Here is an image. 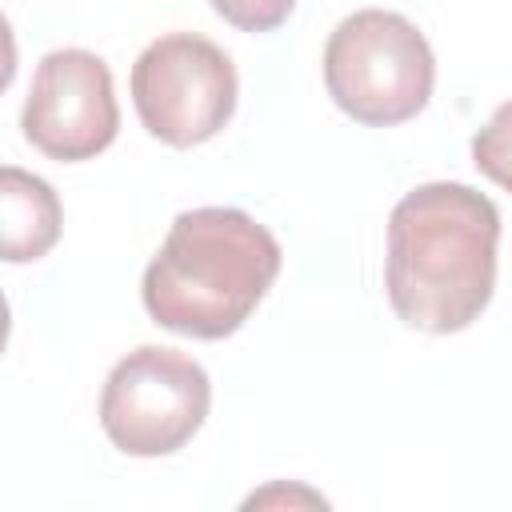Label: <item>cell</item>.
<instances>
[{
	"instance_id": "cell-1",
	"label": "cell",
	"mask_w": 512,
	"mask_h": 512,
	"mask_svg": "<svg viewBox=\"0 0 512 512\" xmlns=\"http://www.w3.org/2000/svg\"><path fill=\"white\" fill-rule=\"evenodd\" d=\"M496 204L456 180L412 188L388 216L384 292L392 312L432 336L468 328L496 288Z\"/></svg>"
},
{
	"instance_id": "cell-2",
	"label": "cell",
	"mask_w": 512,
	"mask_h": 512,
	"mask_svg": "<svg viewBox=\"0 0 512 512\" xmlns=\"http://www.w3.org/2000/svg\"><path fill=\"white\" fill-rule=\"evenodd\" d=\"M280 272L276 236L240 208L180 212L144 268L148 316L180 336L224 340L268 296Z\"/></svg>"
},
{
	"instance_id": "cell-3",
	"label": "cell",
	"mask_w": 512,
	"mask_h": 512,
	"mask_svg": "<svg viewBox=\"0 0 512 512\" xmlns=\"http://www.w3.org/2000/svg\"><path fill=\"white\" fill-rule=\"evenodd\" d=\"M324 84L340 112L388 128L424 112L436 84V60L408 16L364 8L332 28L324 44Z\"/></svg>"
},
{
	"instance_id": "cell-4",
	"label": "cell",
	"mask_w": 512,
	"mask_h": 512,
	"mask_svg": "<svg viewBox=\"0 0 512 512\" xmlns=\"http://www.w3.org/2000/svg\"><path fill=\"white\" fill-rule=\"evenodd\" d=\"M208 404L212 384L192 356L144 344L108 372L100 428L128 456H168L200 432Z\"/></svg>"
},
{
	"instance_id": "cell-5",
	"label": "cell",
	"mask_w": 512,
	"mask_h": 512,
	"mask_svg": "<svg viewBox=\"0 0 512 512\" xmlns=\"http://www.w3.org/2000/svg\"><path fill=\"white\" fill-rule=\"evenodd\" d=\"M236 92L240 84L228 52L196 32H168L132 64L136 116L172 148L212 140L232 120Z\"/></svg>"
},
{
	"instance_id": "cell-6",
	"label": "cell",
	"mask_w": 512,
	"mask_h": 512,
	"mask_svg": "<svg viewBox=\"0 0 512 512\" xmlns=\"http://www.w3.org/2000/svg\"><path fill=\"white\" fill-rule=\"evenodd\" d=\"M20 124L32 148L60 164L100 156L120 132L108 64L88 48L48 52L32 72Z\"/></svg>"
},
{
	"instance_id": "cell-7",
	"label": "cell",
	"mask_w": 512,
	"mask_h": 512,
	"mask_svg": "<svg viewBox=\"0 0 512 512\" xmlns=\"http://www.w3.org/2000/svg\"><path fill=\"white\" fill-rule=\"evenodd\" d=\"M0 208H4V260L8 264H28L52 252V244L60 240L64 212L48 180L8 164L0 172Z\"/></svg>"
},
{
	"instance_id": "cell-8",
	"label": "cell",
	"mask_w": 512,
	"mask_h": 512,
	"mask_svg": "<svg viewBox=\"0 0 512 512\" xmlns=\"http://www.w3.org/2000/svg\"><path fill=\"white\" fill-rule=\"evenodd\" d=\"M472 164L500 188L512 192V100H504L488 124L472 136Z\"/></svg>"
},
{
	"instance_id": "cell-9",
	"label": "cell",
	"mask_w": 512,
	"mask_h": 512,
	"mask_svg": "<svg viewBox=\"0 0 512 512\" xmlns=\"http://www.w3.org/2000/svg\"><path fill=\"white\" fill-rule=\"evenodd\" d=\"M208 4L216 16H224L240 32H272L296 8V0H208Z\"/></svg>"
}]
</instances>
